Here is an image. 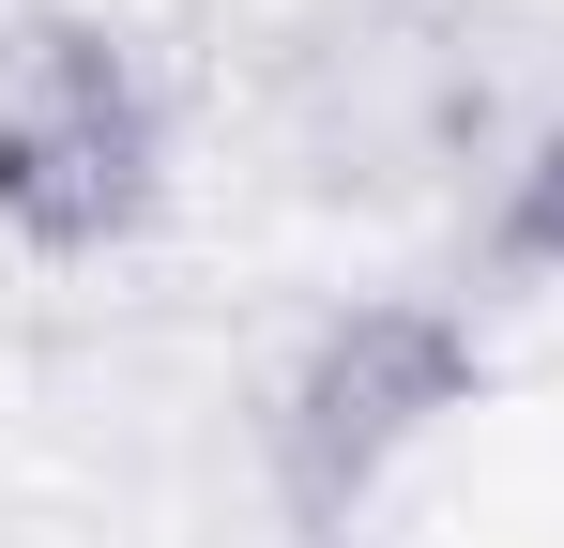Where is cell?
Instances as JSON below:
<instances>
[{
	"label": "cell",
	"mask_w": 564,
	"mask_h": 548,
	"mask_svg": "<svg viewBox=\"0 0 564 548\" xmlns=\"http://www.w3.org/2000/svg\"><path fill=\"white\" fill-rule=\"evenodd\" d=\"M153 198H169L153 62L77 0H15L0 15V229L31 260H107L153 229Z\"/></svg>",
	"instance_id": "obj_1"
},
{
	"label": "cell",
	"mask_w": 564,
	"mask_h": 548,
	"mask_svg": "<svg viewBox=\"0 0 564 548\" xmlns=\"http://www.w3.org/2000/svg\"><path fill=\"white\" fill-rule=\"evenodd\" d=\"M473 381H488V351H473L458 305H412V289L336 305L275 381V487L305 518H351L443 412H473Z\"/></svg>",
	"instance_id": "obj_2"
},
{
	"label": "cell",
	"mask_w": 564,
	"mask_h": 548,
	"mask_svg": "<svg viewBox=\"0 0 564 548\" xmlns=\"http://www.w3.org/2000/svg\"><path fill=\"white\" fill-rule=\"evenodd\" d=\"M488 260L503 274H564V107L519 138V168H503V198H488Z\"/></svg>",
	"instance_id": "obj_3"
}]
</instances>
